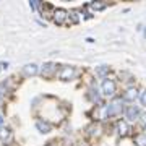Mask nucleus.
<instances>
[{
	"label": "nucleus",
	"instance_id": "1",
	"mask_svg": "<svg viewBox=\"0 0 146 146\" xmlns=\"http://www.w3.org/2000/svg\"><path fill=\"white\" fill-rule=\"evenodd\" d=\"M122 110H123V99L122 98H117L107 106V109H106V117H115V115L122 114Z\"/></svg>",
	"mask_w": 146,
	"mask_h": 146
},
{
	"label": "nucleus",
	"instance_id": "2",
	"mask_svg": "<svg viewBox=\"0 0 146 146\" xmlns=\"http://www.w3.org/2000/svg\"><path fill=\"white\" fill-rule=\"evenodd\" d=\"M102 94L104 96H107V98H110V96H114L115 91H117V84H115L114 80H110V78H104L102 80Z\"/></svg>",
	"mask_w": 146,
	"mask_h": 146
},
{
	"label": "nucleus",
	"instance_id": "3",
	"mask_svg": "<svg viewBox=\"0 0 146 146\" xmlns=\"http://www.w3.org/2000/svg\"><path fill=\"white\" fill-rule=\"evenodd\" d=\"M68 20V11L65 8H55L54 10V15H52V21L58 26H62L63 23Z\"/></svg>",
	"mask_w": 146,
	"mask_h": 146
},
{
	"label": "nucleus",
	"instance_id": "4",
	"mask_svg": "<svg viewBox=\"0 0 146 146\" xmlns=\"http://www.w3.org/2000/svg\"><path fill=\"white\" fill-rule=\"evenodd\" d=\"M39 73L42 75V78H52L54 75L57 73V65H55L54 62H47V63L42 65V68H41Z\"/></svg>",
	"mask_w": 146,
	"mask_h": 146
},
{
	"label": "nucleus",
	"instance_id": "5",
	"mask_svg": "<svg viewBox=\"0 0 146 146\" xmlns=\"http://www.w3.org/2000/svg\"><path fill=\"white\" fill-rule=\"evenodd\" d=\"M75 75H76V70H75V67H70V65H67V67H62V70L58 72V78L63 80V81H70V80L75 78Z\"/></svg>",
	"mask_w": 146,
	"mask_h": 146
},
{
	"label": "nucleus",
	"instance_id": "6",
	"mask_svg": "<svg viewBox=\"0 0 146 146\" xmlns=\"http://www.w3.org/2000/svg\"><path fill=\"white\" fill-rule=\"evenodd\" d=\"M117 131H119V135L123 138V136H128L130 135V125H128V122H125V120H119L117 122Z\"/></svg>",
	"mask_w": 146,
	"mask_h": 146
},
{
	"label": "nucleus",
	"instance_id": "7",
	"mask_svg": "<svg viewBox=\"0 0 146 146\" xmlns=\"http://www.w3.org/2000/svg\"><path fill=\"white\" fill-rule=\"evenodd\" d=\"M125 117L128 120H136L140 117V107L138 106H128L125 109Z\"/></svg>",
	"mask_w": 146,
	"mask_h": 146
},
{
	"label": "nucleus",
	"instance_id": "8",
	"mask_svg": "<svg viewBox=\"0 0 146 146\" xmlns=\"http://www.w3.org/2000/svg\"><path fill=\"white\" fill-rule=\"evenodd\" d=\"M39 73V67H37L36 63H28L23 67V75L25 76H34Z\"/></svg>",
	"mask_w": 146,
	"mask_h": 146
},
{
	"label": "nucleus",
	"instance_id": "9",
	"mask_svg": "<svg viewBox=\"0 0 146 146\" xmlns=\"http://www.w3.org/2000/svg\"><path fill=\"white\" fill-rule=\"evenodd\" d=\"M36 128L41 131V133H50V131H52V125H50L47 120H37Z\"/></svg>",
	"mask_w": 146,
	"mask_h": 146
},
{
	"label": "nucleus",
	"instance_id": "10",
	"mask_svg": "<svg viewBox=\"0 0 146 146\" xmlns=\"http://www.w3.org/2000/svg\"><path fill=\"white\" fill-rule=\"evenodd\" d=\"M138 98V89L136 88H128L123 93V101H130V102H133V101Z\"/></svg>",
	"mask_w": 146,
	"mask_h": 146
},
{
	"label": "nucleus",
	"instance_id": "11",
	"mask_svg": "<svg viewBox=\"0 0 146 146\" xmlns=\"http://www.w3.org/2000/svg\"><path fill=\"white\" fill-rule=\"evenodd\" d=\"M89 136H99L101 135V125L99 123H91V125L86 128Z\"/></svg>",
	"mask_w": 146,
	"mask_h": 146
},
{
	"label": "nucleus",
	"instance_id": "12",
	"mask_svg": "<svg viewBox=\"0 0 146 146\" xmlns=\"http://www.w3.org/2000/svg\"><path fill=\"white\" fill-rule=\"evenodd\" d=\"M11 138V130L8 127H0V140L2 141H8Z\"/></svg>",
	"mask_w": 146,
	"mask_h": 146
},
{
	"label": "nucleus",
	"instance_id": "13",
	"mask_svg": "<svg viewBox=\"0 0 146 146\" xmlns=\"http://www.w3.org/2000/svg\"><path fill=\"white\" fill-rule=\"evenodd\" d=\"M89 7H91L94 11H101V10H104L106 7H107V2H102V0H99V2H91Z\"/></svg>",
	"mask_w": 146,
	"mask_h": 146
},
{
	"label": "nucleus",
	"instance_id": "14",
	"mask_svg": "<svg viewBox=\"0 0 146 146\" xmlns=\"http://www.w3.org/2000/svg\"><path fill=\"white\" fill-rule=\"evenodd\" d=\"M135 145L136 146H146V133H138L135 136Z\"/></svg>",
	"mask_w": 146,
	"mask_h": 146
},
{
	"label": "nucleus",
	"instance_id": "15",
	"mask_svg": "<svg viewBox=\"0 0 146 146\" xmlns=\"http://www.w3.org/2000/svg\"><path fill=\"white\" fill-rule=\"evenodd\" d=\"M107 73H109V67H107V65H101V67L96 70V75H99V76H102V78H106Z\"/></svg>",
	"mask_w": 146,
	"mask_h": 146
},
{
	"label": "nucleus",
	"instance_id": "16",
	"mask_svg": "<svg viewBox=\"0 0 146 146\" xmlns=\"http://www.w3.org/2000/svg\"><path fill=\"white\" fill-rule=\"evenodd\" d=\"M68 18L72 20L73 25H78V23H80V16H78L76 11H68Z\"/></svg>",
	"mask_w": 146,
	"mask_h": 146
},
{
	"label": "nucleus",
	"instance_id": "17",
	"mask_svg": "<svg viewBox=\"0 0 146 146\" xmlns=\"http://www.w3.org/2000/svg\"><path fill=\"white\" fill-rule=\"evenodd\" d=\"M42 2H39V0H31L29 2V7H31V10H37L39 7H41Z\"/></svg>",
	"mask_w": 146,
	"mask_h": 146
},
{
	"label": "nucleus",
	"instance_id": "18",
	"mask_svg": "<svg viewBox=\"0 0 146 146\" xmlns=\"http://www.w3.org/2000/svg\"><path fill=\"white\" fill-rule=\"evenodd\" d=\"M140 101H141V104H143V106H146V89H143V91H141Z\"/></svg>",
	"mask_w": 146,
	"mask_h": 146
},
{
	"label": "nucleus",
	"instance_id": "19",
	"mask_svg": "<svg viewBox=\"0 0 146 146\" xmlns=\"http://www.w3.org/2000/svg\"><path fill=\"white\" fill-rule=\"evenodd\" d=\"M7 67H8V63L7 62H0V72H2L3 68H7Z\"/></svg>",
	"mask_w": 146,
	"mask_h": 146
},
{
	"label": "nucleus",
	"instance_id": "20",
	"mask_svg": "<svg viewBox=\"0 0 146 146\" xmlns=\"http://www.w3.org/2000/svg\"><path fill=\"white\" fill-rule=\"evenodd\" d=\"M141 122H143V125H146V112L141 115Z\"/></svg>",
	"mask_w": 146,
	"mask_h": 146
},
{
	"label": "nucleus",
	"instance_id": "21",
	"mask_svg": "<svg viewBox=\"0 0 146 146\" xmlns=\"http://www.w3.org/2000/svg\"><path fill=\"white\" fill-rule=\"evenodd\" d=\"M3 125V117H2V115H0V127Z\"/></svg>",
	"mask_w": 146,
	"mask_h": 146
},
{
	"label": "nucleus",
	"instance_id": "22",
	"mask_svg": "<svg viewBox=\"0 0 146 146\" xmlns=\"http://www.w3.org/2000/svg\"><path fill=\"white\" fill-rule=\"evenodd\" d=\"M143 36H145V39H146V28L143 29Z\"/></svg>",
	"mask_w": 146,
	"mask_h": 146
},
{
	"label": "nucleus",
	"instance_id": "23",
	"mask_svg": "<svg viewBox=\"0 0 146 146\" xmlns=\"http://www.w3.org/2000/svg\"><path fill=\"white\" fill-rule=\"evenodd\" d=\"M78 145H80V146H88L86 143H78Z\"/></svg>",
	"mask_w": 146,
	"mask_h": 146
},
{
	"label": "nucleus",
	"instance_id": "24",
	"mask_svg": "<svg viewBox=\"0 0 146 146\" xmlns=\"http://www.w3.org/2000/svg\"><path fill=\"white\" fill-rule=\"evenodd\" d=\"M47 146H54V145H52V143H49V145H47Z\"/></svg>",
	"mask_w": 146,
	"mask_h": 146
}]
</instances>
